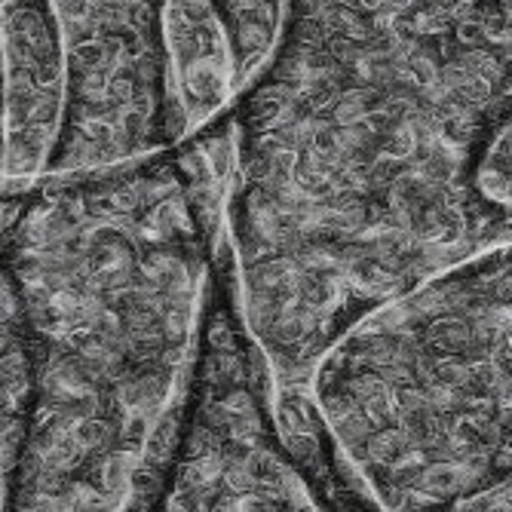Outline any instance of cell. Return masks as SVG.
Listing matches in <instances>:
<instances>
[{"instance_id": "cell-5", "label": "cell", "mask_w": 512, "mask_h": 512, "mask_svg": "<svg viewBox=\"0 0 512 512\" xmlns=\"http://www.w3.org/2000/svg\"><path fill=\"white\" fill-rule=\"evenodd\" d=\"M50 4L65 65V132L53 175L117 169L178 148L166 86L163 0Z\"/></svg>"}, {"instance_id": "cell-1", "label": "cell", "mask_w": 512, "mask_h": 512, "mask_svg": "<svg viewBox=\"0 0 512 512\" xmlns=\"http://www.w3.org/2000/svg\"><path fill=\"white\" fill-rule=\"evenodd\" d=\"M512 117V0H295L234 111V243L273 384H310L359 319L509 246L479 172Z\"/></svg>"}, {"instance_id": "cell-6", "label": "cell", "mask_w": 512, "mask_h": 512, "mask_svg": "<svg viewBox=\"0 0 512 512\" xmlns=\"http://www.w3.org/2000/svg\"><path fill=\"white\" fill-rule=\"evenodd\" d=\"M4 191L53 175L65 132V65L50 0H0Z\"/></svg>"}, {"instance_id": "cell-8", "label": "cell", "mask_w": 512, "mask_h": 512, "mask_svg": "<svg viewBox=\"0 0 512 512\" xmlns=\"http://www.w3.org/2000/svg\"><path fill=\"white\" fill-rule=\"evenodd\" d=\"M445 512H512V476L467 497V500L448 506Z\"/></svg>"}, {"instance_id": "cell-4", "label": "cell", "mask_w": 512, "mask_h": 512, "mask_svg": "<svg viewBox=\"0 0 512 512\" xmlns=\"http://www.w3.org/2000/svg\"><path fill=\"white\" fill-rule=\"evenodd\" d=\"M129 512H322L276 430L273 371L243 316L230 240L178 442Z\"/></svg>"}, {"instance_id": "cell-2", "label": "cell", "mask_w": 512, "mask_h": 512, "mask_svg": "<svg viewBox=\"0 0 512 512\" xmlns=\"http://www.w3.org/2000/svg\"><path fill=\"white\" fill-rule=\"evenodd\" d=\"M237 138L4 191V512H129L188 414Z\"/></svg>"}, {"instance_id": "cell-3", "label": "cell", "mask_w": 512, "mask_h": 512, "mask_svg": "<svg viewBox=\"0 0 512 512\" xmlns=\"http://www.w3.org/2000/svg\"><path fill=\"white\" fill-rule=\"evenodd\" d=\"M313 399L384 512H445L512 476V246L371 310L322 356Z\"/></svg>"}, {"instance_id": "cell-7", "label": "cell", "mask_w": 512, "mask_h": 512, "mask_svg": "<svg viewBox=\"0 0 512 512\" xmlns=\"http://www.w3.org/2000/svg\"><path fill=\"white\" fill-rule=\"evenodd\" d=\"M209 7L237 46L240 74L249 96L273 68L276 56L283 53L295 16V0H209Z\"/></svg>"}]
</instances>
